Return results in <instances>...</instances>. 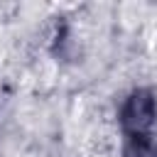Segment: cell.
<instances>
[{"label": "cell", "instance_id": "1", "mask_svg": "<svg viewBox=\"0 0 157 157\" xmlns=\"http://www.w3.org/2000/svg\"><path fill=\"white\" fill-rule=\"evenodd\" d=\"M123 123L132 132V137H145L155 125V98L150 91H135L132 98L125 103Z\"/></svg>", "mask_w": 157, "mask_h": 157}]
</instances>
